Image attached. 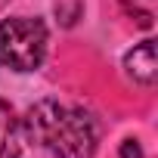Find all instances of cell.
<instances>
[{"label":"cell","mask_w":158,"mask_h":158,"mask_svg":"<svg viewBox=\"0 0 158 158\" xmlns=\"http://www.w3.org/2000/svg\"><path fill=\"white\" fill-rule=\"evenodd\" d=\"M22 133L53 158H93L99 139V130L87 112L56 99L34 102L22 121Z\"/></svg>","instance_id":"obj_1"},{"label":"cell","mask_w":158,"mask_h":158,"mask_svg":"<svg viewBox=\"0 0 158 158\" xmlns=\"http://www.w3.org/2000/svg\"><path fill=\"white\" fill-rule=\"evenodd\" d=\"M47 56V25L31 16L0 22V62L13 71H34Z\"/></svg>","instance_id":"obj_2"},{"label":"cell","mask_w":158,"mask_h":158,"mask_svg":"<svg viewBox=\"0 0 158 158\" xmlns=\"http://www.w3.org/2000/svg\"><path fill=\"white\" fill-rule=\"evenodd\" d=\"M124 68L133 77L136 84L152 87L155 84V74H158V62H155V40H143L136 44L127 56H124Z\"/></svg>","instance_id":"obj_3"},{"label":"cell","mask_w":158,"mask_h":158,"mask_svg":"<svg viewBox=\"0 0 158 158\" xmlns=\"http://www.w3.org/2000/svg\"><path fill=\"white\" fill-rule=\"evenodd\" d=\"M22 121L10 102L0 99V158H19L22 155Z\"/></svg>","instance_id":"obj_4"},{"label":"cell","mask_w":158,"mask_h":158,"mask_svg":"<svg viewBox=\"0 0 158 158\" xmlns=\"http://www.w3.org/2000/svg\"><path fill=\"white\" fill-rule=\"evenodd\" d=\"M121 155H124V158H139V149H136V143H133V139H124V146H121Z\"/></svg>","instance_id":"obj_5"}]
</instances>
